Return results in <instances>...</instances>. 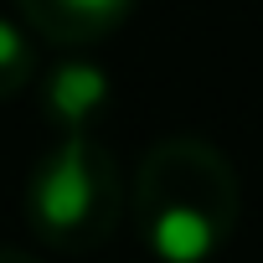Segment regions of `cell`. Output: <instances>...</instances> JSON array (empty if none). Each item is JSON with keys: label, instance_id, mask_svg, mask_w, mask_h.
Masks as SVG:
<instances>
[{"label": "cell", "instance_id": "1", "mask_svg": "<svg viewBox=\"0 0 263 263\" xmlns=\"http://www.w3.org/2000/svg\"><path fill=\"white\" fill-rule=\"evenodd\" d=\"M135 237L155 263H212L242 217L232 160L201 135H165L129 181Z\"/></svg>", "mask_w": 263, "mask_h": 263}, {"label": "cell", "instance_id": "2", "mask_svg": "<svg viewBox=\"0 0 263 263\" xmlns=\"http://www.w3.org/2000/svg\"><path fill=\"white\" fill-rule=\"evenodd\" d=\"M124 201V176L93 135H57L21 191L26 227L52 253H93L108 242Z\"/></svg>", "mask_w": 263, "mask_h": 263}, {"label": "cell", "instance_id": "3", "mask_svg": "<svg viewBox=\"0 0 263 263\" xmlns=\"http://www.w3.org/2000/svg\"><path fill=\"white\" fill-rule=\"evenodd\" d=\"M140 0H16L21 26L52 47H93L114 36Z\"/></svg>", "mask_w": 263, "mask_h": 263}, {"label": "cell", "instance_id": "4", "mask_svg": "<svg viewBox=\"0 0 263 263\" xmlns=\"http://www.w3.org/2000/svg\"><path fill=\"white\" fill-rule=\"evenodd\" d=\"M103 108H108V72L98 62L67 57L42 78V114L57 135H93Z\"/></svg>", "mask_w": 263, "mask_h": 263}, {"label": "cell", "instance_id": "5", "mask_svg": "<svg viewBox=\"0 0 263 263\" xmlns=\"http://www.w3.org/2000/svg\"><path fill=\"white\" fill-rule=\"evenodd\" d=\"M31 78H36V47H31V36L11 16H0V103L16 98Z\"/></svg>", "mask_w": 263, "mask_h": 263}, {"label": "cell", "instance_id": "6", "mask_svg": "<svg viewBox=\"0 0 263 263\" xmlns=\"http://www.w3.org/2000/svg\"><path fill=\"white\" fill-rule=\"evenodd\" d=\"M0 263H42V258L26 253V248H0Z\"/></svg>", "mask_w": 263, "mask_h": 263}]
</instances>
